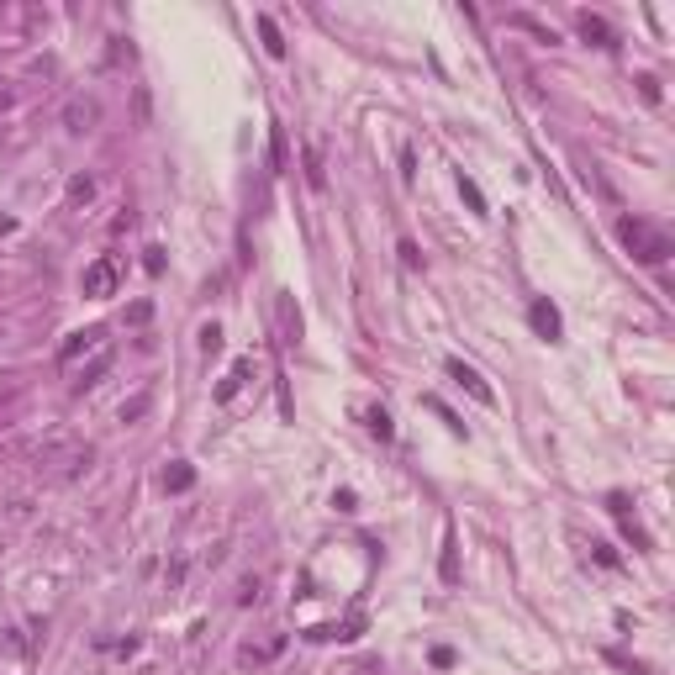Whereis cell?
<instances>
[{
	"label": "cell",
	"instance_id": "cell-11",
	"mask_svg": "<svg viewBox=\"0 0 675 675\" xmlns=\"http://www.w3.org/2000/svg\"><path fill=\"white\" fill-rule=\"evenodd\" d=\"M95 343H101V332H74L69 343L59 348V364H74V359H80V354H90Z\"/></svg>",
	"mask_w": 675,
	"mask_h": 675
},
{
	"label": "cell",
	"instance_id": "cell-15",
	"mask_svg": "<svg viewBox=\"0 0 675 675\" xmlns=\"http://www.w3.org/2000/svg\"><path fill=\"white\" fill-rule=\"evenodd\" d=\"M190 486H195V470H190V464L164 470V491H175V496H179V491H190Z\"/></svg>",
	"mask_w": 675,
	"mask_h": 675
},
{
	"label": "cell",
	"instance_id": "cell-24",
	"mask_svg": "<svg viewBox=\"0 0 675 675\" xmlns=\"http://www.w3.org/2000/svg\"><path fill=\"white\" fill-rule=\"evenodd\" d=\"M401 264H406V269H422V253H417L412 237H401Z\"/></svg>",
	"mask_w": 675,
	"mask_h": 675
},
{
	"label": "cell",
	"instance_id": "cell-10",
	"mask_svg": "<svg viewBox=\"0 0 675 675\" xmlns=\"http://www.w3.org/2000/svg\"><path fill=\"white\" fill-rule=\"evenodd\" d=\"M249 375H253V359H237V364L227 369V380L216 385V401H232V396H237V385H243Z\"/></svg>",
	"mask_w": 675,
	"mask_h": 675
},
{
	"label": "cell",
	"instance_id": "cell-1",
	"mask_svg": "<svg viewBox=\"0 0 675 675\" xmlns=\"http://www.w3.org/2000/svg\"><path fill=\"white\" fill-rule=\"evenodd\" d=\"M617 237H623V249H628L639 264H665L675 253L670 237H665L654 222H644V216H623V222H617Z\"/></svg>",
	"mask_w": 675,
	"mask_h": 675
},
{
	"label": "cell",
	"instance_id": "cell-22",
	"mask_svg": "<svg viewBox=\"0 0 675 675\" xmlns=\"http://www.w3.org/2000/svg\"><path fill=\"white\" fill-rule=\"evenodd\" d=\"M639 95L649 101V106H660V80H654V74H639Z\"/></svg>",
	"mask_w": 675,
	"mask_h": 675
},
{
	"label": "cell",
	"instance_id": "cell-2",
	"mask_svg": "<svg viewBox=\"0 0 675 675\" xmlns=\"http://www.w3.org/2000/svg\"><path fill=\"white\" fill-rule=\"evenodd\" d=\"M80 285H84V296H95V301L117 296V285H121V264L111 259V253H101V259H90V264H84Z\"/></svg>",
	"mask_w": 675,
	"mask_h": 675
},
{
	"label": "cell",
	"instance_id": "cell-21",
	"mask_svg": "<svg viewBox=\"0 0 675 675\" xmlns=\"http://www.w3.org/2000/svg\"><path fill=\"white\" fill-rule=\"evenodd\" d=\"M201 348H206V354H222V327H216V322L201 327Z\"/></svg>",
	"mask_w": 675,
	"mask_h": 675
},
{
	"label": "cell",
	"instance_id": "cell-27",
	"mask_svg": "<svg viewBox=\"0 0 675 675\" xmlns=\"http://www.w3.org/2000/svg\"><path fill=\"white\" fill-rule=\"evenodd\" d=\"M142 269H148V274H164V249H148V259H142Z\"/></svg>",
	"mask_w": 675,
	"mask_h": 675
},
{
	"label": "cell",
	"instance_id": "cell-12",
	"mask_svg": "<svg viewBox=\"0 0 675 675\" xmlns=\"http://www.w3.org/2000/svg\"><path fill=\"white\" fill-rule=\"evenodd\" d=\"M507 22H512V27H522V32H533L538 43H559V32H554V27H544L538 16H528V11H512Z\"/></svg>",
	"mask_w": 675,
	"mask_h": 675
},
{
	"label": "cell",
	"instance_id": "cell-23",
	"mask_svg": "<svg viewBox=\"0 0 675 675\" xmlns=\"http://www.w3.org/2000/svg\"><path fill=\"white\" fill-rule=\"evenodd\" d=\"M142 412H148V396H132V401L121 406V422H138Z\"/></svg>",
	"mask_w": 675,
	"mask_h": 675
},
{
	"label": "cell",
	"instance_id": "cell-5",
	"mask_svg": "<svg viewBox=\"0 0 675 675\" xmlns=\"http://www.w3.org/2000/svg\"><path fill=\"white\" fill-rule=\"evenodd\" d=\"M449 375L459 380V385H464V391H470V396H475L480 406H496V391H491V385H486L480 375H475V369L464 364V359H449Z\"/></svg>",
	"mask_w": 675,
	"mask_h": 675
},
{
	"label": "cell",
	"instance_id": "cell-17",
	"mask_svg": "<svg viewBox=\"0 0 675 675\" xmlns=\"http://www.w3.org/2000/svg\"><path fill=\"white\" fill-rule=\"evenodd\" d=\"M90 195H95V179H90V175H74V179H69V206H84Z\"/></svg>",
	"mask_w": 675,
	"mask_h": 675
},
{
	"label": "cell",
	"instance_id": "cell-28",
	"mask_svg": "<svg viewBox=\"0 0 675 675\" xmlns=\"http://www.w3.org/2000/svg\"><path fill=\"white\" fill-rule=\"evenodd\" d=\"M148 317H154V306H148V301H132V311H127V322H138V327H142V322H148Z\"/></svg>",
	"mask_w": 675,
	"mask_h": 675
},
{
	"label": "cell",
	"instance_id": "cell-13",
	"mask_svg": "<svg viewBox=\"0 0 675 675\" xmlns=\"http://www.w3.org/2000/svg\"><path fill=\"white\" fill-rule=\"evenodd\" d=\"M259 37H264V47H269V59H285V37H280V27H274V16H259Z\"/></svg>",
	"mask_w": 675,
	"mask_h": 675
},
{
	"label": "cell",
	"instance_id": "cell-18",
	"mask_svg": "<svg viewBox=\"0 0 675 675\" xmlns=\"http://www.w3.org/2000/svg\"><path fill=\"white\" fill-rule=\"evenodd\" d=\"M269 164L274 169L290 164V154H285V127H269Z\"/></svg>",
	"mask_w": 675,
	"mask_h": 675
},
{
	"label": "cell",
	"instance_id": "cell-19",
	"mask_svg": "<svg viewBox=\"0 0 675 675\" xmlns=\"http://www.w3.org/2000/svg\"><path fill=\"white\" fill-rule=\"evenodd\" d=\"M459 195L470 201V212H486V195H480V185H475V179H464V175H459Z\"/></svg>",
	"mask_w": 675,
	"mask_h": 675
},
{
	"label": "cell",
	"instance_id": "cell-14",
	"mask_svg": "<svg viewBox=\"0 0 675 675\" xmlns=\"http://www.w3.org/2000/svg\"><path fill=\"white\" fill-rule=\"evenodd\" d=\"M306 185H311V190H327V169H322L317 142H306Z\"/></svg>",
	"mask_w": 675,
	"mask_h": 675
},
{
	"label": "cell",
	"instance_id": "cell-16",
	"mask_svg": "<svg viewBox=\"0 0 675 675\" xmlns=\"http://www.w3.org/2000/svg\"><path fill=\"white\" fill-rule=\"evenodd\" d=\"M364 422H369V433H375V438H391V433H396V427H391V412H385V406H369Z\"/></svg>",
	"mask_w": 675,
	"mask_h": 675
},
{
	"label": "cell",
	"instance_id": "cell-8",
	"mask_svg": "<svg viewBox=\"0 0 675 675\" xmlns=\"http://www.w3.org/2000/svg\"><path fill=\"white\" fill-rule=\"evenodd\" d=\"M581 37L596 43V47H617V32L602 22V16H591V11H581Z\"/></svg>",
	"mask_w": 675,
	"mask_h": 675
},
{
	"label": "cell",
	"instance_id": "cell-9",
	"mask_svg": "<svg viewBox=\"0 0 675 675\" xmlns=\"http://www.w3.org/2000/svg\"><path fill=\"white\" fill-rule=\"evenodd\" d=\"M274 311H280V332H285V343H296V338H301V311H296V301H290V296L280 290Z\"/></svg>",
	"mask_w": 675,
	"mask_h": 675
},
{
	"label": "cell",
	"instance_id": "cell-3",
	"mask_svg": "<svg viewBox=\"0 0 675 675\" xmlns=\"http://www.w3.org/2000/svg\"><path fill=\"white\" fill-rule=\"evenodd\" d=\"M111 359H117V348H111L106 338H101V343L90 348V359H84V364L74 369V385H80V391H84V385H95V380H101V375L111 369Z\"/></svg>",
	"mask_w": 675,
	"mask_h": 675
},
{
	"label": "cell",
	"instance_id": "cell-7",
	"mask_svg": "<svg viewBox=\"0 0 675 675\" xmlns=\"http://www.w3.org/2000/svg\"><path fill=\"white\" fill-rule=\"evenodd\" d=\"M607 507H612V517L623 522V533L633 538V549H649V533H644V528H639V517H633V512H628V501H623V496H612V501H607Z\"/></svg>",
	"mask_w": 675,
	"mask_h": 675
},
{
	"label": "cell",
	"instance_id": "cell-25",
	"mask_svg": "<svg viewBox=\"0 0 675 675\" xmlns=\"http://www.w3.org/2000/svg\"><path fill=\"white\" fill-rule=\"evenodd\" d=\"M417 175V154H412V142H401V179Z\"/></svg>",
	"mask_w": 675,
	"mask_h": 675
},
{
	"label": "cell",
	"instance_id": "cell-4",
	"mask_svg": "<svg viewBox=\"0 0 675 675\" xmlns=\"http://www.w3.org/2000/svg\"><path fill=\"white\" fill-rule=\"evenodd\" d=\"M95 121H101L95 95H74V101H64V127H69V132H90Z\"/></svg>",
	"mask_w": 675,
	"mask_h": 675
},
{
	"label": "cell",
	"instance_id": "cell-26",
	"mask_svg": "<svg viewBox=\"0 0 675 675\" xmlns=\"http://www.w3.org/2000/svg\"><path fill=\"white\" fill-rule=\"evenodd\" d=\"M237 602H243V607H249V602H259V581H253V575H249L243 586H237Z\"/></svg>",
	"mask_w": 675,
	"mask_h": 675
},
{
	"label": "cell",
	"instance_id": "cell-6",
	"mask_svg": "<svg viewBox=\"0 0 675 675\" xmlns=\"http://www.w3.org/2000/svg\"><path fill=\"white\" fill-rule=\"evenodd\" d=\"M528 322H533V332H538V338H549V343H559V332H565V327H559V311L549 306L544 296L528 306Z\"/></svg>",
	"mask_w": 675,
	"mask_h": 675
},
{
	"label": "cell",
	"instance_id": "cell-20",
	"mask_svg": "<svg viewBox=\"0 0 675 675\" xmlns=\"http://www.w3.org/2000/svg\"><path fill=\"white\" fill-rule=\"evenodd\" d=\"M438 570H443V581H459V559H454V533L443 538V565H438Z\"/></svg>",
	"mask_w": 675,
	"mask_h": 675
}]
</instances>
